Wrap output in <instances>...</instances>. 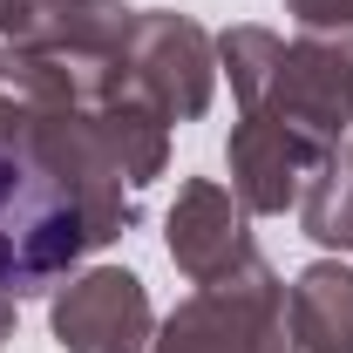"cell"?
<instances>
[{
  "instance_id": "9c48e42d",
  "label": "cell",
  "mask_w": 353,
  "mask_h": 353,
  "mask_svg": "<svg viewBox=\"0 0 353 353\" xmlns=\"http://www.w3.org/2000/svg\"><path fill=\"white\" fill-rule=\"evenodd\" d=\"M292 353H353V265L319 259L285 285Z\"/></svg>"
},
{
  "instance_id": "5b68a950",
  "label": "cell",
  "mask_w": 353,
  "mask_h": 353,
  "mask_svg": "<svg viewBox=\"0 0 353 353\" xmlns=\"http://www.w3.org/2000/svg\"><path fill=\"white\" fill-rule=\"evenodd\" d=\"M157 319L150 292L123 265H95L54 292V347L61 353H150Z\"/></svg>"
},
{
  "instance_id": "6da1fadb",
  "label": "cell",
  "mask_w": 353,
  "mask_h": 353,
  "mask_svg": "<svg viewBox=\"0 0 353 353\" xmlns=\"http://www.w3.org/2000/svg\"><path fill=\"white\" fill-rule=\"evenodd\" d=\"M95 245V211L68 170L61 116L0 88V292H48Z\"/></svg>"
},
{
  "instance_id": "30bf717a",
  "label": "cell",
  "mask_w": 353,
  "mask_h": 353,
  "mask_svg": "<svg viewBox=\"0 0 353 353\" xmlns=\"http://www.w3.org/2000/svg\"><path fill=\"white\" fill-rule=\"evenodd\" d=\"M299 224L319 245L353 252V143H333L319 157V170L306 176V197H299Z\"/></svg>"
},
{
  "instance_id": "8fae6325",
  "label": "cell",
  "mask_w": 353,
  "mask_h": 353,
  "mask_svg": "<svg viewBox=\"0 0 353 353\" xmlns=\"http://www.w3.org/2000/svg\"><path fill=\"white\" fill-rule=\"evenodd\" d=\"M285 14L312 28V34H326V28H353V0H285Z\"/></svg>"
},
{
  "instance_id": "3957f363",
  "label": "cell",
  "mask_w": 353,
  "mask_h": 353,
  "mask_svg": "<svg viewBox=\"0 0 353 353\" xmlns=\"http://www.w3.org/2000/svg\"><path fill=\"white\" fill-rule=\"evenodd\" d=\"M150 353H285V285L265 259L218 285H197L163 319Z\"/></svg>"
},
{
  "instance_id": "8992f818",
  "label": "cell",
  "mask_w": 353,
  "mask_h": 353,
  "mask_svg": "<svg viewBox=\"0 0 353 353\" xmlns=\"http://www.w3.org/2000/svg\"><path fill=\"white\" fill-rule=\"evenodd\" d=\"M231 197L245 204V211H259V218H279V211H299V197H306V176L319 170V143L306 136H292L285 123H272V116H245L238 130H231Z\"/></svg>"
},
{
  "instance_id": "7c38bea8",
  "label": "cell",
  "mask_w": 353,
  "mask_h": 353,
  "mask_svg": "<svg viewBox=\"0 0 353 353\" xmlns=\"http://www.w3.org/2000/svg\"><path fill=\"white\" fill-rule=\"evenodd\" d=\"M7 340H14V299L0 292V347H7Z\"/></svg>"
},
{
  "instance_id": "52a82bcc",
  "label": "cell",
  "mask_w": 353,
  "mask_h": 353,
  "mask_svg": "<svg viewBox=\"0 0 353 353\" xmlns=\"http://www.w3.org/2000/svg\"><path fill=\"white\" fill-rule=\"evenodd\" d=\"M170 259L176 272L190 279V285H218L231 272H245V265L259 259L252 252V231H245V204L211 183V176H197V183H183L170 204Z\"/></svg>"
},
{
  "instance_id": "ba28073f",
  "label": "cell",
  "mask_w": 353,
  "mask_h": 353,
  "mask_svg": "<svg viewBox=\"0 0 353 353\" xmlns=\"http://www.w3.org/2000/svg\"><path fill=\"white\" fill-rule=\"evenodd\" d=\"M136 14L123 0H0L14 54H123Z\"/></svg>"
},
{
  "instance_id": "277c9868",
  "label": "cell",
  "mask_w": 353,
  "mask_h": 353,
  "mask_svg": "<svg viewBox=\"0 0 353 353\" xmlns=\"http://www.w3.org/2000/svg\"><path fill=\"white\" fill-rule=\"evenodd\" d=\"M123 75L163 109V123H190V116L211 109V82H218L211 34L183 14H163V7L136 14L130 41H123Z\"/></svg>"
},
{
  "instance_id": "7a4b0ae2",
  "label": "cell",
  "mask_w": 353,
  "mask_h": 353,
  "mask_svg": "<svg viewBox=\"0 0 353 353\" xmlns=\"http://www.w3.org/2000/svg\"><path fill=\"white\" fill-rule=\"evenodd\" d=\"M218 54L231 68V88L245 102V116H272L292 136H306L319 150L347 143L353 123V28L299 34L279 41L272 28H224Z\"/></svg>"
}]
</instances>
